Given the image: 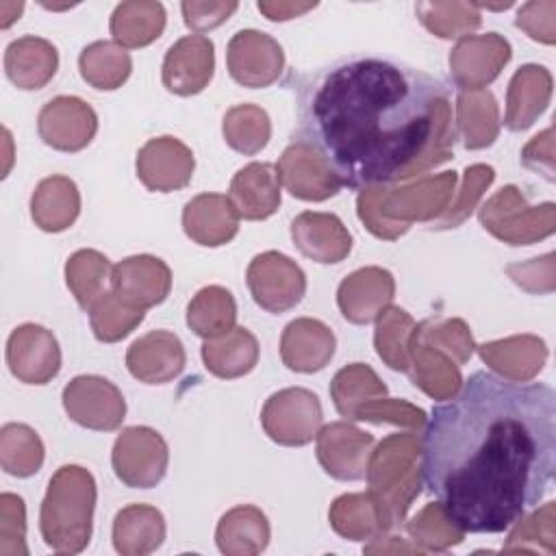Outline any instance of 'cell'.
<instances>
[{"instance_id":"obj_51","label":"cell","mask_w":556,"mask_h":556,"mask_svg":"<svg viewBox=\"0 0 556 556\" xmlns=\"http://www.w3.org/2000/svg\"><path fill=\"white\" fill-rule=\"evenodd\" d=\"M317 7V2H306V4H298V2H258V11L267 15V20L271 22H287L293 20L298 15H304L306 11H313Z\"/></svg>"},{"instance_id":"obj_3","label":"cell","mask_w":556,"mask_h":556,"mask_svg":"<svg viewBox=\"0 0 556 556\" xmlns=\"http://www.w3.org/2000/svg\"><path fill=\"white\" fill-rule=\"evenodd\" d=\"M96 480L80 465H63L48 482L39 510L43 543L56 554H78L89 545Z\"/></svg>"},{"instance_id":"obj_38","label":"cell","mask_w":556,"mask_h":556,"mask_svg":"<svg viewBox=\"0 0 556 556\" xmlns=\"http://www.w3.org/2000/svg\"><path fill=\"white\" fill-rule=\"evenodd\" d=\"M330 523L350 541H363L374 532H384L391 528L371 491L337 497L330 508Z\"/></svg>"},{"instance_id":"obj_14","label":"cell","mask_w":556,"mask_h":556,"mask_svg":"<svg viewBox=\"0 0 556 556\" xmlns=\"http://www.w3.org/2000/svg\"><path fill=\"white\" fill-rule=\"evenodd\" d=\"M215 46L204 35H185L169 46L161 67L163 87L176 96H195L213 78Z\"/></svg>"},{"instance_id":"obj_49","label":"cell","mask_w":556,"mask_h":556,"mask_svg":"<svg viewBox=\"0 0 556 556\" xmlns=\"http://www.w3.org/2000/svg\"><path fill=\"white\" fill-rule=\"evenodd\" d=\"M554 15H556V2L545 0V2H526L517 11L515 26L526 30L530 39L543 41V43H554L556 30H554Z\"/></svg>"},{"instance_id":"obj_8","label":"cell","mask_w":556,"mask_h":556,"mask_svg":"<svg viewBox=\"0 0 556 556\" xmlns=\"http://www.w3.org/2000/svg\"><path fill=\"white\" fill-rule=\"evenodd\" d=\"M63 408L74 424L98 432L117 430L126 417L122 391L96 374L76 376L65 384Z\"/></svg>"},{"instance_id":"obj_1","label":"cell","mask_w":556,"mask_h":556,"mask_svg":"<svg viewBox=\"0 0 556 556\" xmlns=\"http://www.w3.org/2000/svg\"><path fill=\"white\" fill-rule=\"evenodd\" d=\"M554 467V389L482 369L432 406L419 443L424 486L465 534L517 526L549 491Z\"/></svg>"},{"instance_id":"obj_6","label":"cell","mask_w":556,"mask_h":556,"mask_svg":"<svg viewBox=\"0 0 556 556\" xmlns=\"http://www.w3.org/2000/svg\"><path fill=\"white\" fill-rule=\"evenodd\" d=\"M111 465L122 484L130 489H152L167 473L169 450L154 428L130 426L115 439Z\"/></svg>"},{"instance_id":"obj_19","label":"cell","mask_w":556,"mask_h":556,"mask_svg":"<svg viewBox=\"0 0 556 556\" xmlns=\"http://www.w3.org/2000/svg\"><path fill=\"white\" fill-rule=\"evenodd\" d=\"M285 189L306 202H324L339 193L341 182L326 167L321 156L302 139H293L276 163Z\"/></svg>"},{"instance_id":"obj_12","label":"cell","mask_w":556,"mask_h":556,"mask_svg":"<svg viewBox=\"0 0 556 556\" xmlns=\"http://www.w3.org/2000/svg\"><path fill=\"white\" fill-rule=\"evenodd\" d=\"M137 178L148 191L169 193L191 182L195 159L189 146L172 135L148 139L135 161Z\"/></svg>"},{"instance_id":"obj_45","label":"cell","mask_w":556,"mask_h":556,"mask_svg":"<svg viewBox=\"0 0 556 556\" xmlns=\"http://www.w3.org/2000/svg\"><path fill=\"white\" fill-rule=\"evenodd\" d=\"M417 334L424 343L447 354L458 367L473 354V339L463 319H426L417 324Z\"/></svg>"},{"instance_id":"obj_29","label":"cell","mask_w":556,"mask_h":556,"mask_svg":"<svg viewBox=\"0 0 556 556\" xmlns=\"http://www.w3.org/2000/svg\"><path fill=\"white\" fill-rule=\"evenodd\" d=\"M80 213V191L67 176L43 178L30 195V217L43 232L67 230Z\"/></svg>"},{"instance_id":"obj_21","label":"cell","mask_w":556,"mask_h":556,"mask_svg":"<svg viewBox=\"0 0 556 556\" xmlns=\"http://www.w3.org/2000/svg\"><path fill=\"white\" fill-rule=\"evenodd\" d=\"M334 348L332 330L313 317L289 321L280 334V358L287 369L298 374L321 371L334 356Z\"/></svg>"},{"instance_id":"obj_28","label":"cell","mask_w":556,"mask_h":556,"mask_svg":"<svg viewBox=\"0 0 556 556\" xmlns=\"http://www.w3.org/2000/svg\"><path fill=\"white\" fill-rule=\"evenodd\" d=\"M165 541V519L156 506L128 504L113 519V547L124 556H146Z\"/></svg>"},{"instance_id":"obj_26","label":"cell","mask_w":556,"mask_h":556,"mask_svg":"<svg viewBox=\"0 0 556 556\" xmlns=\"http://www.w3.org/2000/svg\"><path fill=\"white\" fill-rule=\"evenodd\" d=\"M552 98V74L543 65H521L506 91V115L504 124L513 132L530 128L536 117L547 109Z\"/></svg>"},{"instance_id":"obj_39","label":"cell","mask_w":556,"mask_h":556,"mask_svg":"<svg viewBox=\"0 0 556 556\" xmlns=\"http://www.w3.org/2000/svg\"><path fill=\"white\" fill-rule=\"evenodd\" d=\"M111 263L98 250H78L65 263V282L76 304L89 313V308L106 293V280H111Z\"/></svg>"},{"instance_id":"obj_11","label":"cell","mask_w":556,"mask_h":556,"mask_svg":"<svg viewBox=\"0 0 556 556\" xmlns=\"http://www.w3.org/2000/svg\"><path fill=\"white\" fill-rule=\"evenodd\" d=\"M37 132L52 150L80 152L98 132V115L76 96H56L41 106Z\"/></svg>"},{"instance_id":"obj_42","label":"cell","mask_w":556,"mask_h":556,"mask_svg":"<svg viewBox=\"0 0 556 556\" xmlns=\"http://www.w3.org/2000/svg\"><path fill=\"white\" fill-rule=\"evenodd\" d=\"M2 469L17 478H28L43 463V443L26 424H4L0 430Z\"/></svg>"},{"instance_id":"obj_36","label":"cell","mask_w":556,"mask_h":556,"mask_svg":"<svg viewBox=\"0 0 556 556\" xmlns=\"http://www.w3.org/2000/svg\"><path fill=\"white\" fill-rule=\"evenodd\" d=\"M387 384L378 378V374L365 363H352L339 369L330 382V395L334 408L341 417L356 421V415L363 406L374 400L387 397Z\"/></svg>"},{"instance_id":"obj_47","label":"cell","mask_w":556,"mask_h":556,"mask_svg":"<svg viewBox=\"0 0 556 556\" xmlns=\"http://www.w3.org/2000/svg\"><path fill=\"white\" fill-rule=\"evenodd\" d=\"M408 532L415 536V541L419 539L428 549H430V539L432 534H437V547L445 549L447 545H458L465 536V532H460L458 528H454L447 517L443 515V510L439 508V504H428L419 517H415L408 523Z\"/></svg>"},{"instance_id":"obj_18","label":"cell","mask_w":556,"mask_h":556,"mask_svg":"<svg viewBox=\"0 0 556 556\" xmlns=\"http://www.w3.org/2000/svg\"><path fill=\"white\" fill-rule=\"evenodd\" d=\"M395 295V280L389 269L363 267L345 276L337 289L341 315L356 326L376 321Z\"/></svg>"},{"instance_id":"obj_37","label":"cell","mask_w":556,"mask_h":556,"mask_svg":"<svg viewBox=\"0 0 556 556\" xmlns=\"http://www.w3.org/2000/svg\"><path fill=\"white\" fill-rule=\"evenodd\" d=\"M458 130L463 135V146L467 150L489 148L500 132L497 102L491 91H463L456 104Z\"/></svg>"},{"instance_id":"obj_5","label":"cell","mask_w":556,"mask_h":556,"mask_svg":"<svg viewBox=\"0 0 556 556\" xmlns=\"http://www.w3.org/2000/svg\"><path fill=\"white\" fill-rule=\"evenodd\" d=\"M324 421L319 397L304 387H289L271 393L261 410L265 434L287 447L311 443Z\"/></svg>"},{"instance_id":"obj_2","label":"cell","mask_w":556,"mask_h":556,"mask_svg":"<svg viewBox=\"0 0 556 556\" xmlns=\"http://www.w3.org/2000/svg\"><path fill=\"white\" fill-rule=\"evenodd\" d=\"M298 139L341 187L408 180L452 159L458 130L450 87L384 54H350L293 80Z\"/></svg>"},{"instance_id":"obj_31","label":"cell","mask_w":556,"mask_h":556,"mask_svg":"<svg viewBox=\"0 0 556 556\" xmlns=\"http://www.w3.org/2000/svg\"><path fill=\"white\" fill-rule=\"evenodd\" d=\"M215 541L222 554H258L269 543V521L265 513L252 504L235 506L222 515L215 530Z\"/></svg>"},{"instance_id":"obj_30","label":"cell","mask_w":556,"mask_h":556,"mask_svg":"<svg viewBox=\"0 0 556 556\" xmlns=\"http://www.w3.org/2000/svg\"><path fill=\"white\" fill-rule=\"evenodd\" d=\"M202 361L206 371L222 380L241 378L258 363V341L248 328L235 326L226 334L202 343Z\"/></svg>"},{"instance_id":"obj_41","label":"cell","mask_w":556,"mask_h":556,"mask_svg":"<svg viewBox=\"0 0 556 556\" xmlns=\"http://www.w3.org/2000/svg\"><path fill=\"white\" fill-rule=\"evenodd\" d=\"M415 319L397 306H389L380 317L374 334L376 352L395 371H406L410 365V339L415 332Z\"/></svg>"},{"instance_id":"obj_24","label":"cell","mask_w":556,"mask_h":556,"mask_svg":"<svg viewBox=\"0 0 556 556\" xmlns=\"http://www.w3.org/2000/svg\"><path fill=\"white\" fill-rule=\"evenodd\" d=\"M456 172H443L437 178H424L417 185L391 191L382 222L410 226L413 219H434L447 208V200L454 193Z\"/></svg>"},{"instance_id":"obj_25","label":"cell","mask_w":556,"mask_h":556,"mask_svg":"<svg viewBox=\"0 0 556 556\" xmlns=\"http://www.w3.org/2000/svg\"><path fill=\"white\" fill-rule=\"evenodd\" d=\"M56 67L59 52L43 37H17L4 50V74L22 91L43 89L54 78Z\"/></svg>"},{"instance_id":"obj_13","label":"cell","mask_w":556,"mask_h":556,"mask_svg":"<svg viewBox=\"0 0 556 556\" xmlns=\"http://www.w3.org/2000/svg\"><path fill=\"white\" fill-rule=\"evenodd\" d=\"M7 365L24 384H48L61 371L56 337L39 324L17 326L7 341Z\"/></svg>"},{"instance_id":"obj_44","label":"cell","mask_w":556,"mask_h":556,"mask_svg":"<svg viewBox=\"0 0 556 556\" xmlns=\"http://www.w3.org/2000/svg\"><path fill=\"white\" fill-rule=\"evenodd\" d=\"M146 317L143 308L130 306L119 300L113 291H106L91 308H89V326L98 341L117 343L128 337Z\"/></svg>"},{"instance_id":"obj_50","label":"cell","mask_w":556,"mask_h":556,"mask_svg":"<svg viewBox=\"0 0 556 556\" xmlns=\"http://www.w3.org/2000/svg\"><path fill=\"white\" fill-rule=\"evenodd\" d=\"M237 9H239L237 2H193L191 0V2L180 4L185 24H187V28L195 30V35H202L204 30L217 28Z\"/></svg>"},{"instance_id":"obj_16","label":"cell","mask_w":556,"mask_h":556,"mask_svg":"<svg viewBox=\"0 0 556 556\" xmlns=\"http://www.w3.org/2000/svg\"><path fill=\"white\" fill-rule=\"evenodd\" d=\"M317 460L337 480H363L374 437L348 421H334L317 432Z\"/></svg>"},{"instance_id":"obj_10","label":"cell","mask_w":556,"mask_h":556,"mask_svg":"<svg viewBox=\"0 0 556 556\" xmlns=\"http://www.w3.org/2000/svg\"><path fill=\"white\" fill-rule=\"evenodd\" d=\"M513 50L500 33L467 35L450 52V76L456 89L478 91L497 78Z\"/></svg>"},{"instance_id":"obj_20","label":"cell","mask_w":556,"mask_h":556,"mask_svg":"<svg viewBox=\"0 0 556 556\" xmlns=\"http://www.w3.org/2000/svg\"><path fill=\"white\" fill-rule=\"evenodd\" d=\"M291 241L311 261L341 263L352 252V235L334 213L304 211L291 219Z\"/></svg>"},{"instance_id":"obj_4","label":"cell","mask_w":556,"mask_h":556,"mask_svg":"<svg viewBox=\"0 0 556 556\" xmlns=\"http://www.w3.org/2000/svg\"><path fill=\"white\" fill-rule=\"evenodd\" d=\"M554 202L539 206L526 204L515 185L502 187L480 208V224L493 237L510 245H528L554 232Z\"/></svg>"},{"instance_id":"obj_27","label":"cell","mask_w":556,"mask_h":556,"mask_svg":"<svg viewBox=\"0 0 556 556\" xmlns=\"http://www.w3.org/2000/svg\"><path fill=\"white\" fill-rule=\"evenodd\" d=\"M480 358L491 365L495 371L502 374V378L526 382L534 378L547 358L545 341L534 334H519L508 337L502 341H489L476 345Z\"/></svg>"},{"instance_id":"obj_46","label":"cell","mask_w":556,"mask_h":556,"mask_svg":"<svg viewBox=\"0 0 556 556\" xmlns=\"http://www.w3.org/2000/svg\"><path fill=\"white\" fill-rule=\"evenodd\" d=\"M495 172L491 165H471L465 169V182H463V193L460 200L454 208H445L441 215H437L430 222V228L434 230H445V228H456L473 208V204L478 202V198L482 195V191L493 182Z\"/></svg>"},{"instance_id":"obj_32","label":"cell","mask_w":556,"mask_h":556,"mask_svg":"<svg viewBox=\"0 0 556 556\" xmlns=\"http://www.w3.org/2000/svg\"><path fill=\"white\" fill-rule=\"evenodd\" d=\"M406 371L415 387L439 400L452 397L463 382L458 365L441 350L424 343L417 334V326L410 339V365Z\"/></svg>"},{"instance_id":"obj_15","label":"cell","mask_w":556,"mask_h":556,"mask_svg":"<svg viewBox=\"0 0 556 556\" xmlns=\"http://www.w3.org/2000/svg\"><path fill=\"white\" fill-rule=\"evenodd\" d=\"M111 291L130 306L152 308L167 300L172 291L169 265L152 254H135L111 269Z\"/></svg>"},{"instance_id":"obj_9","label":"cell","mask_w":556,"mask_h":556,"mask_svg":"<svg viewBox=\"0 0 556 556\" xmlns=\"http://www.w3.org/2000/svg\"><path fill=\"white\" fill-rule=\"evenodd\" d=\"M226 65L230 78L241 87L263 89L280 78L285 70V52L271 35L243 28L228 41Z\"/></svg>"},{"instance_id":"obj_35","label":"cell","mask_w":556,"mask_h":556,"mask_svg":"<svg viewBox=\"0 0 556 556\" xmlns=\"http://www.w3.org/2000/svg\"><path fill=\"white\" fill-rule=\"evenodd\" d=\"M78 70L83 80L93 89L113 91L128 80L132 72V59L119 43L100 39L80 50Z\"/></svg>"},{"instance_id":"obj_23","label":"cell","mask_w":556,"mask_h":556,"mask_svg":"<svg viewBox=\"0 0 556 556\" xmlns=\"http://www.w3.org/2000/svg\"><path fill=\"white\" fill-rule=\"evenodd\" d=\"M239 215L224 193H200L182 208L185 235L204 248H219L239 232Z\"/></svg>"},{"instance_id":"obj_43","label":"cell","mask_w":556,"mask_h":556,"mask_svg":"<svg viewBox=\"0 0 556 556\" xmlns=\"http://www.w3.org/2000/svg\"><path fill=\"white\" fill-rule=\"evenodd\" d=\"M415 13L441 39H463L482 22L480 9L469 2H419L415 4Z\"/></svg>"},{"instance_id":"obj_34","label":"cell","mask_w":556,"mask_h":556,"mask_svg":"<svg viewBox=\"0 0 556 556\" xmlns=\"http://www.w3.org/2000/svg\"><path fill=\"white\" fill-rule=\"evenodd\" d=\"M237 302L226 287H202L187 304V326L200 339H217L235 328Z\"/></svg>"},{"instance_id":"obj_33","label":"cell","mask_w":556,"mask_h":556,"mask_svg":"<svg viewBox=\"0 0 556 556\" xmlns=\"http://www.w3.org/2000/svg\"><path fill=\"white\" fill-rule=\"evenodd\" d=\"M165 7L150 0H128L119 2L109 22L113 41L122 48H143L161 37L165 28Z\"/></svg>"},{"instance_id":"obj_22","label":"cell","mask_w":556,"mask_h":556,"mask_svg":"<svg viewBox=\"0 0 556 556\" xmlns=\"http://www.w3.org/2000/svg\"><path fill=\"white\" fill-rule=\"evenodd\" d=\"M280 174L274 163L254 161L243 165L230 180L228 200L239 217L261 222L271 217L280 206Z\"/></svg>"},{"instance_id":"obj_48","label":"cell","mask_w":556,"mask_h":556,"mask_svg":"<svg viewBox=\"0 0 556 556\" xmlns=\"http://www.w3.org/2000/svg\"><path fill=\"white\" fill-rule=\"evenodd\" d=\"M356 421H391V424H402L417 428L426 421V413L421 408H415L413 404L404 400H393V397H380L363 406L356 415Z\"/></svg>"},{"instance_id":"obj_7","label":"cell","mask_w":556,"mask_h":556,"mask_svg":"<svg viewBox=\"0 0 556 556\" xmlns=\"http://www.w3.org/2000/svg\"><path fill=\"white\" fill-rule=\"evenodd\" d=\"M245 282L256 306L280 315L295 308L306 293V274L282 252L256 254L245 271Z\"/></svg>"},{"instance_id":"obj_40","label":"cell","mask_w":556,"mask_h":556,"mask_svg":"<svg viewBox=\"0 0 556 556\" xmlns=\"http://www.w3.org/2000/svg\"><path fill=\"white\" fill-rule=\"evenodd\" d=\"M222 130L232 150L254 156L269 143L271 122L265 109L256 104H237L226 111Z\"/></svg>"},{"instance_id":"obj_17","label":"cell","mask_w":556,"mask_h":556,"mask_svg":"<svg viewBox=\"0 0 556 556\" xmlns=\"http://www.w3.org/2000/svg\"><path fill=\"white\" fill-rule=\"evenodd\" d=\"M187 352L178 334L169 330H150L135 339L126 350L130 376L143 384H165L185 369Z\"/></svg>"}]
</instances>
